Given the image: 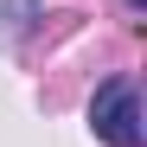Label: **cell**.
Segmentation results:
<instances>
[{
  "mask_svg": "<svg viewBox=\"0 0 147 147\" xmlns=\"http://www.w3.org/2000/svg\"><path fill=\"white\" fill-rule=\"evenodd\" d=\"M90 128H96V141H109V147H141L147 141V128H141V96H134L128 77H109L102 90H96Z\"/></svg>",
  "mask_w": 147,
  "mask_h": 147,
  "instance_id": "obj_1",
  "label": "cell"
}]
</instances>
